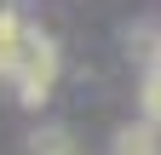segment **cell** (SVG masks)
<instances>
[{
  "instance_id": "1",
  "label": "cell",
  "mask_w": 161,
  "mask_h": 155,
  "mask_svg": "<svg viewBox=\"0 0 161 155\" xmlns=\"http://www.w3.org/2000/svg\"><path fill=\"white\" fill-rule=\"evenodd\" d=\"M52 81H58V46L46 40V35L29 29V40H23V69H17L23 104H46V98H52Z\"/></svg>"
},
{
  "instance_id": "2",
  "label": "cell",
  "mask_w": 161,
  "mask_h": 155,
  "mask_svg": "<svg viewBox=\"0 0 161 155\" xmlns=\"http://www.w3.org/2000/svg\"><path fill=\"white\" fill-rule=\"evenodd\" d=\"M23 40H29V29L17 23L12 12H0V75H12V81H17V69H23Z\"/></svg>"
},
{
  "instance_id": "3",
  "label": "cell",
  "mask_w": 161,
  "mask_h": 155,
  "mask_svg": "<svg viewBox=\"0 0 161 155\" xmlns=\"http://www.w3.org/2000/svg\"><path fill=\"white\" fill-rule=\"evenodd\" d=\"M161 121H138V126H121L115 132V155H161Z\"/></svg>"
},
{
  "instance_id": "4",
  "label": "cell",
  "mask_w": 161,
  "mask_h": 155,
  "mask_svg": "<svg viewBox=\"0 0 161 155\" xmlns=\"http://www.w3.org/2000/svg\"><path fill=\"white\" fill-rule=\"evenodd\" d=\"M29 149L35 155H75V138H69L64 126H40L35 138H29Z\"/></svg>"
},
{
  "instance_id": "5",
  "label": "cell",
  "mask_w": 161,
  "mask_h": 155,
  "mask_svg": "<svg viewBox=\"0 0 161 155\" xmlns=\"http://www.w3.org/2000/svg\"><path fill=\"white\" fill-rule=\"evenodd\" d=\"M144 109H150V121H161V69L144 75Z\"/></svg>"
}]
</instances>
